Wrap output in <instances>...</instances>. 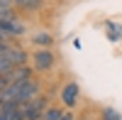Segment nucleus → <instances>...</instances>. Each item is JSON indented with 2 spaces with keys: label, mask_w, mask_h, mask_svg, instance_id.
Instances as JSON below:
<instances>
[{
  "label": "nucleus",
  "mask_w": 122,
  "mask_h": 120,
  "mask_svg": "<svg viewBox=\"0 0 122 120\" xmlns=\"http://www.w3.org/2000/svg\"><path fill=\"white\" fill-rule=\"evenodd\" d=\"M103 120H122V115L115 110V108H105L103 110Z\"/></svg>",
  "instance_id": "ddd939ff"
},
{
  "label": "nucleus",
  "mask_w": 122,
  "mask_h": 120,
  "mask_svg": "<svg viewBox=\"0 0 122 120\" xmlns=\"http://www.w3.org/2000/svg\"><path fill=\"white\" fill-rule=\"evenodd\" d=\"M27 120H42V118H27Z\"/></svg>",
  "instance_id": "2eb2a0df"
},
{
  "label": "nucleus",
  "mask_w": 122,
  "mask_h": 120,
  "mask_svg": "<svg viewBox=\"0 0 122 120\" xmlns=\"http://www.w3.org/2000/svg\"><path fill=\"white\" fill-rule=\"evenodd\" d=\"M61 120H73V115H71V113H64V118H61Z\"/></svg>",
  "instance_id": "4468645a"
},
{
  "label": "nucleus",
  "mask_w": 122,
  "mask_h": 120,
  "mask_svg": "<svg viewBox=\"0 0 122 120\" xmlns=\"http://www.w3.org/2000/svg\"><path fill=\"white\" fill-rule=\"evenodd\" d=\"M39 93V83L34 78H25V81H10L0 86V98L3 101H15V103H29L34 101Z\"/></svg>",
  "instance_id": "f257e3e1"
},
{
  "label": "nucleus",
  "mask_w": 122,
  "mask_h": 120,
  "mask_svg": "<svg viewBox=\"0 0 122 120\" xmlns=\"http://www.w3.org/2000/svg\"><path fill=\"white\" fill-rule=\"evenodd\" d=\"M42 7L44 0H15V10H22V12H37Z\"/></svg>",
  "instance_id": "1a4fd4ad"
},
{
  "label": "nucleus",
  "mask_w": 122,
  "mask_h": 120,
  "mask_svg": "<svg viewBox=\"0 0 122 120\" xmlns=\"http://www.w3.org/2000/svg\"><path fill=\"white\" fill-rule=\"evenodd\" d=\"M61 118H64V113L59 108H46L44 115H42V120H61Z\"/></svg>",
  "instance_id": "f8f14e48"
},
{
  "label": "nucleus",
  "mask_w": 122,
  "mask_h": 120,
  "mask_svg": "<svg viewBox=\"0 0 122 120\" xmlns=\"http://www.w3.org/2000/svg\"><path fill=\"white\" fill-rule=\"evenodd\" d=\"M78 96H81V88H78L76 81H68L64 88H61V101H64L66 108H73L78 103Z\"/></svg>",
  "instance_id": "423d86ee"
},
{
  "label": "nucleus",
  "mask_w": 122,
  "mask_h": 120,
  "mask_svg": "<svg viewBox=\"0 0 122 120\" xmlns=\"http://www.w3.org/2000/svg\"><path fill=\"white\" fill-rule=\"evenodd\" d=\"M32 44H34V47L46 49V47H51V44H54V37L49 34V32H37V34L32 37Z\"/></svg>",
  "instance_id": "9d476101"
},
{
  "label": "nucleus",
  "mask_w": 122,
  "mask_h": 120,
  "mask_svg": "<svg viewBox=\"0 0 122 120\" xmlns=\"http://www.w3.org/2000/svg\"><path fill=\"white\" fill-rule=\"evenodd\" d=\"M0 78H3L0 86H3V83H10V81H25V78H32V69H29L27 64H22V66H15L10 74L0 76Z\"/></svg>",
  "instance_id": "6e6552de"
},
{
  "label": "nucleus",
  "mask_w": 122,
  "mask_h": 120,
  "mask_svg": "<svg viewBox=\"0 0 122 120\" xmlns=\"http://www.w3.org/2000/svg\"><path fill=\"white\" fill-rule=\"evenodd\" d=\"M22 64H27V52L22 47L3 39V47H0V76L10 74L15 66H22Z\"/></svg>",
  "instance_id": "f03ea898"
},
{
  "label": "nucleus",
  "mask_w": 122,
  "mask_h": 120,
  "mask_svg": "<svg viewBox=\"0 0 122 120\" xmlns=\"http://www.w3.org/2000/svg\"><path fill=\"white\" fill-rule=\"evenodd\" d=\"M54 64H56V56L49 49H37L32 54V69L34 71H49Z\"/></svg>",
  "instance_id": "7ed1b4c3"
},
{
  "label": "nucleus",
  "mask_w": 122,
  "mask_h": 120,
  "mask_svg": "<svg viewBox=\"0 0 122 120\" xmlns=\"http://www.w3.org/2000/svg\"><path fill=\"white\" fill-rule=\"evenodd\" d=\"M46 110V98L44 96H37L34 101H29V103H22V113H25V120L27 118H42Z\"/></svg>",
  "instance_id": "20e7f679"
},
{
  "label": "nucleus",
  "mask_w": 122,
  "mask_h": 120,
  "mask_svg": "<svg viewBox=\"0 0 122 120\" xmlns=\"http://www.w3.org/2000/svg\"><path fill=\"white\" fill-rule=\"evenodd\" d=\"M105 29H107V39H110V42H120V39H122V27L120 25L105 22Z\"/></svg>",
  "instance_id": "9b49d317"
},
{
  "label": "nucleus",
  "mask_w": 122,
  "mask_h": 120,
  "mask_svg": "<svg viewBox=\"0 0 122 120\" xmlns=\"http://www.w3.org/2000/svg\"><path fill=\"white\" fill-rule=\"evenodd\" d=\"M0 120H25V113H22V103H15V101H3Z\"/></svg>",
  "instance_id": "39448f33"
},
{
  "label": "nucleus",
  "mask_w": 122,
  "mask_h": 120,
  "mask_svg": "<svg viewBox=\"0 0 122 120\" xmlns=\"http://www.w3.org/2000/svg\"><path fill=\"white\" fill-rule=\"evenodd\" d=\"M25 32V25L20 22L17 17L7 20V22H0V34H3V39H10V37H17Z\"/></svg>",
  "instance_id": "0eeeda50"
}]
</instances>
